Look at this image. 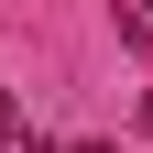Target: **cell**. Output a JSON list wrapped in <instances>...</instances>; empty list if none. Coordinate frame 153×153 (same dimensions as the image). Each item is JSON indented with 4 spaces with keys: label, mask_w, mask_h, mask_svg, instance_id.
I'll list each match as a JSON object with an SVG mask.
<instances>
[{
    "label": "cell",
    "mask_w": 153,
    "mask_h": 153,
    "mask_svg": "<svg viewBox=\"0 0 153 153\" xmlns=\"http://www.w3.org/2000/svg\"><path fill=\"white\" fill-rule=\"evenodd\" d=\"M142 11H153V0H142Z\"/></svg>",
    "instance_id": "obj_2"
},
{
    "label": "cell",
    "mask_w": 153,
    "mask_h": 153,
    "mask_svg": "<svg viewBox=\"0 0 153 153\" xmlns=\"http://www.w3.org/2000/svg\"><path fill=\"white\" fill-rule=\"evenodd\" d=\"M76 153H109V142H76Z\"/></svg>",
    "instance_id": "obj_1"
}]
</instances>
